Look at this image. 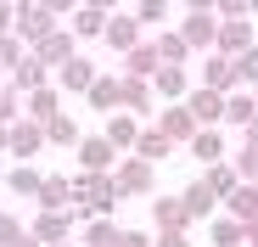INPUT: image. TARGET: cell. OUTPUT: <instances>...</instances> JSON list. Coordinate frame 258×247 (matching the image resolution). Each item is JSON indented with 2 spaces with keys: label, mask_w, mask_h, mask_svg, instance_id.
<instances>
[{
  "label": "cell",
  "mask_w": 258,
  "mask_h": 247,
  "mask_svg": "<svg viewBox=\"0 0 258 247\" xmlns=\"http://www.w3.org/2000/svg\"><path fill=\"white\" fill-rule=\"evenodd\" d=\"M202 90H213V96H236V90H241V68H236L230 56L213 51V56L202 62Z\"/></svg>",
  "instance_id": "cell-5"
},
{
  "label": "cell",
  "mask_w": 258,
  "mask_h": 247,
  "mask_svg": "<svg viewBox=\"0 0 258 247\" xmlns=\"http://www.w3.org/2000/svg\"><path fill=\"white\" fill-rule=\"evenodd\" d=\"M163 17H168V6H163V0H141V6H135V23H141V28H146V23L157 28Z\"/></svg>",
  "instance_id": "cell-39"
},
{
  "label": "cell",
  "mask_w": 258,
  "mask_h": 247,
  "mask_svg": "<svg viewBox=\"0 0 258 247\" xmlns=\"http://www.w3.org/2000/svg\"><path fill=\"white\" fill-rule=\"evenodd\" d=\"M213 51H219V56H247L252 51V23L247 17H219V45H213Z\"/></svg>",
  "instance_id": "cell-9"
},
{
  "label": "cell",
  "mask_w": 258,
  "mask_h": 247,
  "mask_svg": "<svg viewBox=\"0 0 258 247\" xmlns=\"http://www.w3.org/2000/svg\"><path fill=\"white\" fill-rule=\"evenodd\" d=\"M185 112H191V124H197V130H219V124H225V96H213V90H191L185 96Z\"/></svg>",
  "instance_id": "cell-8"
},
{
  "label": "cell",
  "mask_w": 258,
  "mask_h": 247,
  "mask_svg": "<svg viewBox=\"0 0 258 247\" xmlns=\"http://www.w3.org/2000/svg\"><path fill=\"white\" fill-rule=\"evenodd\" d=\"M241 146H252V152H258V118H252L247 130H241Z\"/></svg>",
  "instance_id": "cell-45"
},
{
  "label": "cell",
  "mask_w": 258,
  "mask_h": 247,
  "mask_svg": "<svg viewBox=\"0 0 258 247\" xmlns=\"http://www.w3.org/2000/svg\"><path fill=\"white\" fill-rule=\"evenodd\" d=\"M0 152H6V130H0Z\"/></svg>",
  "instance_id": "cell-47"
},
{
  "label": "cell",
  "mask_w": 258,
  "mask_h": 247,
  "mask_svg": "<svg viewBox=\"0 0 258 247\" xmlns=\"http://www.w3.org/2000/svg\"><path fill=\"white\" fill-rule=\"evenodd\" d=\"M79 141H84V135H79V124H73L68 112L45 124V146H73V152H79Z\"/></svg>",
  "instance_id": "cell-31"
},
{
  "label": "cell",
  "mask_w": 258,
  "mask_h": 247,
  "mask_svg": "<svg viewBox=\"0 0 258 247\" xmlns=\"http://www.w3.org/2000/svg\"><path fill=\"white\" fill-rule=\"evenodd\" d=\"M225 208H230V219H258V186H236V197L225 202Z\"/></svg>",
  "instance_id": "cell-34"
},
{
  "label": "cell",
  "mask_w": 258,
  "mask_h": 247,
  "mask_svg": "<svg viewBox=\"0 0 258 247\" xmlns=\"http://www.w3.org/2000/svg\"><path fill=\"white\" fill-rule=\"evenodd\" d=\"M56 79H62V90H79V96H90V85H96L101 73H96V62H90V56H73V62L56 73Z\"/></svg>",
  "instance_id": "cell-22"
},
{
  "label": "cell",
  "mask_w": 258,
  "mask_h": 247,
  "mask_svg": "<svg viewBox=\"0 0 258 247\" xmlns=\"http://www.w3.org/2000/svg\"><path fill=\"white\" fill-rule=\"evenodd\" d=\"M112 163H118V152H112L107 135H84V141H79V169H84V174H107Z\"/></svg>",
  "instance_id": "cell-11"
},
{
  "label": "cell",
  "mask_w": 258,
  "mask_h": 247,
  "mask_svg": "<svg viewBox=\"0 0 258 247\" xmlns=\"http://www.w3.org/2000/svg\"><path fill=\"white\" fill-rule=\"evenodd\" d=\"M252 101H258V90H252Z\"/></svg>",
  "instance_id": "cell-49"
},
{
  "label": "cell",
  "mask_w": 258,
  "mask_h": 247,
  "mask_svg": "<svg viewBox=\"0 0 258 247\" xmlns=\"http://www.w3.org/2000/svg\"><path fill=\"white\" fill-rule=\"evenodd\" d=\"M6 186H12V197H39L45 174H39L34 163H12V169H6Z\"/></svg>",
  "instance_id": "cell-25"
},
{
  "label": "cell",
  "mask_w": 258,
  "mask_h": 247,
  "mask_svg": "<svg viewBox=\"0 0 258 247\" xmlns=\"http://www.w3.org/2000/svg\"><path fill=\"white\" fill-rule=\"evenodd\" d=\"M168 152H174V141H168V135H157V130H141V141H135V152H129V157H141V163H163Z\"/></svg>",
  "instance_id": "cell-26"
},
{
  "label": "cell",
  "mask_w": 258,
  "mask_h": 247,
  "mask_svg": "<svg viewBox=\"0 0 258 247\" xmlns=\"http://www.w3.org/2000/svg\"><path fill=\"white\" fill-rule=\"evenodd\" d=\"M118 236H123V230H118L112 219H90V225H84V241H79V247H118Z\"/></svg>",
  "instance_id": "cell-35"
},
{
  "label": "cell",
  "mask_w": 258,
  "mask_h": 247,
  "mask_svg": "<svg viewBox=\"0 0 258 247\" xmlns=\"http://www.w3.org/2000/svg\"><path fill=\"white\" fill-rule=\"evenodd\" d=\"M152 247H191V236H185V230H157Z\"/></svg>",
  "instance_id": "cell-42"
},
{
  "label": "cell",
  "mask_w": 258,
  "mask_h": 247,
  "mask_svg": "<svg viewBox=\"0 0 258 247\" xmlns=\"http://www.w3.org/2000/svg\"><path fill=\"white\" fill-rule=\"evenodd\" d=\"M6 152H12L17 163L39 157V152H45V124H34V118H17L12 130H6Z\"/></svg>",
  "instance_id": "cell-4"
},
{
  "label": "cell",
  "mask_w": 258,
  "mask_h": 247,
  "mask_svg": "<svg viewBox=\"0 0 258 247\" xmlns=\"http://www.w3.org/2000/svg\"><path fill=\"white\" fill-rule=\"evenodd\" d=\"M68 230H73V214H39V219L28 225V236H34L39 247H56V241H68Z\"/></svg>",
  "instance_id": "cell-18"
},
{
  "label": "cell",
  "mask_w": 258,
  "mask_h": 247,
  "mask_svg": "<svg viewBox=\"0 0 258 247\" xmlns=\"http://www.w3.org/2000/svg\"><path fill=\"white\" fill-rule=\"evenodd\" d=\"M45 85H51V68L28 51V56L17 62V73H12V90H17V96H34V90H45Z\"/></svg>",
  "instance_id": "cell-15"
},
{
  "label": "cell",
  "mask_w": 258,
  "mask_h": 247,
  "mask_svg": "<svg viewBox=\"0 0 258 247\" xmlns=\"http://www.w3.org/2000/svg\"><path fill=\"white\" fill-rule=\"evenodd\" d=\"M152 90H157L168 107H180V96H191V73H185V68H157Z\"/></svg>",
  "instance_id": "cell-19"
},
{
  "label": "cell",
  "mask_w": 258,
  "mask_h": 247,
  "mask_svg": "<svg viewBox=\"0 0 258 247\" xmlns=\"http://www.w3.org/2000/svg\"><path fill=\"white\" fill-rule=\"evenodd\" d=\"M107 51H118V56H129L135 45H146V34H141V23H135V12H112V23H107Z\"/></svg>",
  "instance_id": "cell-7"
},
{
  "label": "cell",
  "mask_w": 258,
  "mask_h": 247,
  "mask_svg": "<svg viewBox=\"0 0 258 247\" xmlns=\"http://www.w3.org/2000/svg\"><path fill=\"white\" fill-rule=\"evenodd\" d=\"M208 241L213 247H247V230H241V219H213V230H208Z\"/></svg>",
  "instance_id": "cell-32"
},
{
  "label": "cell",
  "mask_w": 258,
  "mask_h": 247,
  "mask_svg": "<svg viewBox=\"0 0 258 247\" xmlns=\"http://www.w3.org/2000/svg\"><path fill=\"white\" fill-rule=\"evenodd\" d=\"M84 101H90L96 112H107V118H112V112H123V73H101Z\"/></svg>",
  "instance_id": "cell-12"
},
{
  "label": "cell",
  "mask_w": 258,
  "mask_h": 247,
  "mask_svg": "<svg viewBox=\"0 0 258 247\" xmlns=\"http://www.w3.org/2000/svg\"><path fill=\"white\" fill-rule=\"evenodd\" d=\"M56 247H73V241H56Z\"/></svg>",
  "instance_id": "cell-48"
},
{
  "label": "cell",
  "mask_w": 258,
  "mask_h": 247,
  "mask_svg": "<svg viewBox=\"0 0 258 247\" xmlns=\"http://www.w3.org/2000/svg\"><path fill=\"white\" fill-rule=\"evenodd\" d=\"M152 45H157L163 68H185V62H191V51H185V39H180V34H157Z\"/></svg>",
  "instance_id": "cell-33"
},
{
  "label": "cell",
  "mask_w": 258,
  "mask_h": 247,
  "mask_svg": "<svg viewBox=\"0 0 258 247\" xmlns=\"http://www.w3.org/2000/svg\"><path fill=\"white\" fill-rule=\"evenodd\" d=\"M152 225H157V230H185L191 214H185L180 197H152Z\"/></svg>",
  "instance_id": "cell-20"
},
{
  "label": "cell",
  "mask_w": 258,
  "mask_h": 247,
  "mask_svg": "<svg viewBox=\"0 0 258 247\" xmlns=\"http://www.w3.org/2000/svg\"><path fill=\"white\" fill-rule=\"evenodd\" d=\"M157 68H163V56H157V45H152V39H146V45H135V51L123 56V79H146V85H152V79H157Z\"/></svg>",
  "instance_id": "cell-17"
},
{
  "label": "cell",
  "mask_w": 258,
  "mask_h": 247,
  "mask_svg": "<svg viewBox=\"0 0 258 247\" xmlns=\"http://www.w3.org/2000/svg\"><path fill=\"white\" fill-rule=\"evenodd\" d=\"M107 141H112V152H135V141H141V124L129 118V112H112V118H107Z\"/></svg>",
  "instance_id": "cell-23"
},
{
  "label": "cell",
  "mask_w": 258,
  "mask_h": 247,
  "mask_svg": "<svg viewBox=\"0 0 258 247\" xmlns=\"http://www.w3.org/2000/svg\"><path fill=\"white\" fill-rule=\"evenodd\" d=\"M123 112L129 118L152 112V85H146V79H123Z\"/></svg>",
  "instance_id": "cell-30"
},
{
  "label": "cell",
  "mask_w": 258,
  "mask_h": 247,
  "mask_svg": "<svg viewBox=\"0 0 258 247\" xmlns=\"http://www.w3.org/2000/svg\"><path fill=\"white\" fill-rule=\"evenodd\" d=\"M23 230H28V225H23L17 214H6V208H0V247H12V241L23 236Z\"/></svg>",
  "instance_id": "cell-40"
},
{
  "label": "cell",
  "mask_w": 258,
  "mask_h": 247,
  "mask_svg": "<svg viewBox=\"0 0 258 247\" xmlns=\"http://www.w3.org/2000/svg\"><path fill=\"white\" fill-rule=\"evenodd\" d=\"M12 247H39V241H34V236H28V230H23V236H17V241H12Z\"/></svg>",
  "instance_id": "cell-46"
},
{
  "label": "cell",
  "mask_w": 258,
  "mask_h": 247,
  "mask_svg": "<svg viewBox=\"0 0 258 247\" xmlns=\"http://www.w3.org/2000/svg\"><path fill=\"white\" fill-rule=\"evenodd\" d=\"M157 135H168L174 146H191V141H197V124H191L185 101H180V107H163V112H157Z\"/></svg>",
  "instance_id": "cell-13"
},
{
  "label": "cell",
  "mask_w": 258,
  "mask_h": 247,
  "mask_svg": "<svg viewBox=\"0 0 258 247\" xmlns=\"http://www.w3.org/2000/svg\"><path fill=\"white\" fill-rule=\"evenodd\" d=\"M68 202H73V180H68V174H45L34 208H39V214H68Z\"/></svg>",
  "instance_id": "cell-14"
},
{
  "label": "cell",
  "mask_w": 258,
  "mask_h": 247,
  "mask_svg": "<svg viewBox=\"0 0 258 247\" xmlns=\"http://www.w3.org/2000/svg\"><path fill=\"white\" fill-rule=\"evenodd\" d=\"M107 23H112L107 6H79V12H73V39H101Z\"/></svg>",
  "instance_id": "cell-21"
},
{
  "label": "cell",
  "mask_w": 258,
  "mask_h": 247,
  "mask_svg": "<svg viewBox=\"0 0 258 247\" xmlns=\"http://www.w3.org/2000/svg\"><path fill=\"white\" fill-rule=\"evenodd\" d=\"M252 118H258V101H252V90H236V96H225V124L247 130Z\"/></svg>",
  "instance_id": "cell-27"
},
{
  "label": "cell",
  "mask_w": 258,
  "mask_h": 247,
  "mask_svg": "<svg viewBox=\"0 0 258 247\" xmlns=\"http://www.w3.org/2000/svg\"><path fill=\"white\" fill-rule=\"evenodd\" d=\"M236 68H241V85H252V90H258V45H252L247 56H236Z\"/></svg>",
  "instance_id": "cell-41"
},
{
  "label": "cell",
  "mask_w": 258,
  "mask_h": 247,
  "mask_svg": "<svg viewBox=\"0 0 258 247\" xmlns=\"http://www.w3.org/2000/svg\"><path fill=\"white\" fill-rule=\"evenodd\" d=\"M17 118H23V96H17L12 85H0V130H12Z\"/></svg>",
  "instance_id": "cell-38"
},
{
  "label": "cell",
  "mask_w": 258,
  "mask_h": 247,
  "mask_svg": "<svg viewBox=\"0 0 258 247\" xmlns=\"http://www.w3.org/2000/svg\"><path fill=\"white\" fill-rule=\"evenodd\" d=\"M73 202H79V208L84 214H90V219H107L112 208H118V186H112V174H73Z\"/></svg>",
  "instance_id": "cell-2"
},
{
  "label": "cell",
  "mask_w": 258,
  "mask_h": 247,
  "mask_svg": "<svg viewBox=\"0 0 258 247\" xmlns=\"http://www.w3.org/2000/svg\"><path fill=\"white\" fill-rule=\"evenodd\" d=\"M62 12H68L62 0H45V6H28V0H17V23H12V34L34 51L39 39H51V34L62 28Z\"/></svg>",
  "instance_id": "cell-1"
},
{
  "label": "cell",
  "mask_w": 258,
  "mask_h": 247,
  "mask_svg": "<svg viewBox=\"0 0 258 247\" xmlns=\"http://www.w3.org/2000/svg\"><path fill=\"white\" fill-rule=\"evenodd\" d=\"M28 56V45H23V39L17 34H0V73H17V62Z\"/></svg>",
  "instance_id": "cell-36"
},
{
  "label": "cell",
  "mask_w": 258,
  "mask_h": 247,
  "mask_svg": "<svg viewBox=\"0 0 258 247\" xmlns=\"http://www.w3.org/2000/svg\"><path fill=\"white\" fill-rule=\"evenodd\" d=\"M230 169H236V180H241V186H258V152H252V146H241V152L230 157Z\"/></svg>",
  "instance_id": "cell-37"
},
{
  "label": "cell",
  "mask_w": 258,
  "mask_h": 247,
  "mask_svg": "<svg viewBox=\"0 0 258 247\" xmlns=\"http://www.w3.org/2000/svg\"><path fill=\"white\" fill-rule=\"evenodd\" d=\"M12 23H17V6H12V0H0V34H12Z\"/></svg>",
  "instance_id": "cell-44"
},
{
  "label": "cell",
  "mask_w": 258,
  "mask_h": 247,
  "mask_svg": "<svg viewBox=\"0 0 258 247\" xmlns=\"http://www.w3.org/2000/svg\"><path fill=\"white\" fill-rule=\"evenodd\" d=\"M174 34L185 39V51H208L213 56V45H219V12L213 6H185V23Z\"/></svg>",
  "instance_id": "cell-3"
},
{
  "label": "cell",
  "mask_w": 258,
  "mask_h": 247,
  "mask_svg": "<svg viewBox=\"0 0 258 247\" xmlns=\"http://www.w3.org/2000/svg\"><path fill=\"white\" fill-rule=\"evenodd\" d=\"M34 56L45 62V68H56V73H62V68L79 56V39H73V28H56L51 39H39V45H34Z\"/></svg>",
  "instance_id": "cell-10"
},
{
  "label": "cell",
  "mask_w": 258,
  "mask_h": 247,
  "mask_svg": "<svg viewBox=\"0 0 258 247\" xmlns=\"http://www.w3.org/2000/svg\"><path fill=\"white\" fill-rule=\"evenodd\" d=\"M112 186H118V197H152V163H141V157H118Z\"/></svg>",
  "instance_id": "cell-6"
},
{
  "label": "cell",
  "mask_w": 258,
  "mask_h": 247,
  "mask_svg": "<svg viewBox=\"0 0 258 247\" xmlns=\"http://www.w3.org/2000/svg\"><path fill=\"white\" fill-rule=\"evenodd\" d=\"M202 186L219 197V202H230V197H236V186H241V180H236V169H230V157H225V163H213V169H202Z\"/></svg>",
  "instance_id": "cell-24"
},
{
  "label": "cell",
  "mask_w": 258,
  "mask_h": 247,
  "mask_svg": "<svg viewBox=\"0 0 258 247\" xmlns=\"http://www.w3.org/2000/svg\"><path fill=\"white\" fill-rule=\"evenodd\" d=\"M191 157L197 163H225V141H219V130H197V141H191Z\"/></svg>",
  "instance_id": "cell-28"
},
{
  "label": "cell",
  "mask_w": 258,
  "mask_h": 247,
  "mask_svg": "<svg viewBox=\"0 0 258 247\" xmlns=\"http://www.w3.org/2000/svg\"><path fill=\"white\" fill-rule=\"evenodd\" d=\"M118 247H152V236H146V230H123Z\"/></svg>",
  "instance_id": "cell-43"
},
{
  "label": "cell",
  "mask_w": 258,
  "mask_h": 247,
  "mask_svg": "<svg viewBox=\"0 0 258 247\" xmlns=\"http://www.w3.org/2000/svg\"><path fill=\"white\" fill-rule=\"evenodd\" d=\"M23 118H34V124H51V118H62V90H56V85H45V90L23 96Z\"/></svg>",
  "instance_id": "cell-16"
},
{
  "label": "cell",
  "mask_w": 258,
  "mask_h": 247,
  "mask_svg": "<svg viewBox=\"0 0 258 247\" xmlns=\"http://www.w3.org/2000/svg\"><path fill=\"white\" fill-rule=\"evenodd\" d=\"M180 202H185V214H191V219H208V214H213V202H219V197H213V191H208L202 180H191V186L180 191Z\"/></svg>",
  "instance_id": "cell-29"
}]
</instances>
